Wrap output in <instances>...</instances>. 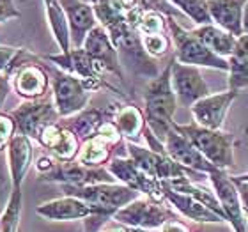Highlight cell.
<instances>
[{"mask_svg":"<svg viewBox=\"0 0 248 232\" xmlns=\"http://www.w3.org/2000/svg\"><path fill=\"white\" fill-rule=\"evenodd\" d=\"M170 64L163 69L161 75L153 80L145 89V123L149 124V129L163 142L165 135L170 131L172 117L176 112L177 98L172 89L170 80Z\"/></svg>","mask_w":248,"mask_h":232,"instance_id":"1","label":"cell"},{"mask_svg":"<svg viewBox=\"0 0 248 232\" xmlns=\"http://www.w3.org/2000/svg\"><path fill=\"white\" fill-rule=\"evenodd\" d=\"M64 193L69 197H77L87 202L96 209L99 218L107 220L115 213L128 206L129 202L137 201L140 193L126 185H114V183H101V185L73 186L64 185Z\"/></svg>","mask_w":248,"mask_h":232,"instance_id":"2","label":"cell"},{"mask_svg":"<svg viewBox=\"0 0 248 232\" xmlns=\"http://www.w3.org/2000/svg\"><path fill=\"white\" fill-rule=\"evenodd\" d=\"M172 128L185 135L191 144L195 145L199 153L206 158L218 170H225L234 165L232 155V135L225 133L222 129H207L199 124H177L174 123Z\"/></svg>","mask_w":248,"mask_h":232,"instance_id":"3","label":"cell"},{"mask_svg":"<svg viewBox=\"0 0 248 232\" xmlns=\"http://www.w3.org/2000/svg\"><path fill=\"white\" fill-rule=\"evenodd\" d=\"M167 25L170 29L172 41L176 45V61L181 64L195 67H211V69H222L229 71V61L213 53L204 43L191 34V31L183 29L172 16L167 18Z\"/></svg>","mask_w":248,"mask_h":232,"instance_id":"4","label":"cell"},{"mask_svg":"<svg viewBox=\"0 0 248 232\" xmlns=\"http://www.w3.org/2000/svg\"><path fill=\"white\" fill-rule=\"evenodd\" d=\"M53 85V103L61 117H71L85 108L89 101V91L78 77L66 71L50 67Z\"/></svg>","mask_w":248,"mask_h":232,"instance_id":"5","label":"cell"},{"mask_svg":"<svg viewBox=\"0 0 248 232\" xmlns=\"http://www.w3.org/2000/svg\"><path fill=\"white\" fill-rule=\"evenodd\" d=\"M9 115L15 119L20 133L34 140H39L43 129L48 128L50 124H57V119L61 117L55 108V103L48 98L25 101Z\"/></svg>","mask_w":248,"mask_h":232,"instance_id":"6","label":"cell"},{"mask_svg":"<svg viewBox=\"0 0 248 232\" xmlns=\"http://www.w3.org/2000/svg\"><path fill=\"white\" fill-rule=\"evenodd\" d=\"M128 153L129 158L135 161V165L145 175H149L156 181H177L186 179L191 174L190 169H185L174 161L169 155L163 153H156L147 147H140V145L128 142Z\"/></svg>","mask_w":248,"mask_h":232,"instance_id":"7","label":"cell"},{"mask_svg":"<svg viewBox=\"0 0 248 232\" xmlns=\"http://www.w3.org/2000/svg\"><path fill=\"white\" fill-rule=\"evenodd\" d=\"M114 220L124 225H129L131 229H158L163 227L169 220H174L172 215L167 209L156 204L155 201L149 199H137L129 202L128 206L114 215Z\"/></svg>","mask_w":248,"mask_h":232,"instance_id":"8","label":"cell"},{"mask_svg":"<svg viewBox=\"0 0 248 232\" xmlns=\"http://www.w3.org/2000/svg\"><path fill=\"white\" fill-rule=\"evenodd\" d=\"M170 66L172 89L176 93L177 101L183 107H190L191 108V105H195L199 99L209 96V87L204 82L199 67L181 64L176 59L170 61Z\"/></svg>","mask_w":248,"mask_h":232,"instance_id":"9","label":"cell"},{"mask_svg":"<svg viewBox=\"0 0 248 232\" xmlns=\"http://www.w3.org/2000/svg\"><path fill=\"white\" fill-rule=\"evenodd\" d=\"M46 181L62 183V185L73 186H87V185H101V183H114L115 177L108 170L98 169V167L82 165L80 161H55L52 170L43 174Z\"/></svg>","mask_w":248,"mask_h":232,"instance_id":"10","label":"cell"},{"mask_svg":"<svg viewBox=\"0 0 248 232\" xmlns=\"http://www.w3.org/2000/svg\"><path fill=\"white\" fill-rule=\"evenodd\" d=\"M108 172L114 175L115 179L121 181L123 185L129 186L137 190L139 193H144L153 201H161L163 197V188H161V181H156L149 175H145L135 165L131 158H114L108 163Z\"/></svg>","mask_w":248,"mask_h":232,"instance_id":"11","label":"cell"},{"mask_svg":"<svg viewBox=\"0 0 248 232\" xmlns=\"http://www.w3.org/2000/svg\"><path fill=\"white\" fill-rule=\"evenodd\" d=\"M236 98H238V91H232V89H229L225 93L209 94L206 98L199 99L195 105H191V114L195 117L197 124L202 128L222 129L225 115Z\"/></svg>","mask_w":248,"mask_h":232,"instance_id":"12","label":"cell"},{"mask_svg":"<svg viewBox=\"0 0 248 232\" xmlns=\"http://www.w3.org/2000/svg\"><path fill=\"white\" fill-rule=\"evenodd\" d=\"M163 145H165L167 155L170 156L174 161H177L179 165L185 167V169H190L193 172H204V174H211V172L218 170L217 167H213L199 153V149L186 139L185 135H181L174 128H170V131L165 135Z\"/></svg>","mask_w":248,"mask_h":232,"instance_id":"13","label":"cell"},{"mask_svg":"<svg viewBox=\"0 0 248 232\" xmlns=\"http://www.w3.org/2000/svg\"><path fill=\"white\" fill-rule=\"evenodd\" d=\"M217 193L218 201L222 204L223 211L227 215V220L231 222L232 229L236 232H245L247 222H245V213L241 207V199H239V191L234 185L232 177H229L225 170H215L209 174Z\"/></svg>","mask_w":248,"mask_h":232,"instance_id":"14","label":"cell"},{"mask_svg":"<svg viewBox=\"0 0 248 232\" xmlns=\"http://www.w3.org/2000/svg\"><path fill=\"white\" fill-rule=\"evenodd\" d=\"M62 9L66 13L67 23H69V34H71V46L82 48L83 41L94 27L98 25V18L93 5L83 0H59Z\"/></svg>","mask_w":248,"mask_h":232,"instance_id":"15","label":"cell"},{"mask_svg":"<svg viewBox=\"0 0 248 232\" xmlns=\"http://www.w3.org/2000/svg\"><path fill=\"white\" fill-rule=\"evenodd\" d=\"M82 48L98 62L105 73H114L123 80V69H121L119 57H117V50L110 41L108 32L105 31L103 27H94L85 37Z\"/></svg>","mask_w":248,"mask_h":232,"instance_id":"16","label":"cell"},{"mask_svg":"<svg viewBox=\"0 0 248 232\" xmlns=\"http://www.w3.org/2000/svg\"><path fill=\"white\" fill-rule=\"evenodd\" d=\"M36 213L39 217L46 218V220H55V222H67V220H82V218L89 217H98L96 209L91 204L69 195L45 202L41 206H37Z\"/></svg>","mask_w":248,"mask_h":232,"instance_id":"17","label":"cell"},{"mask_svg":"<svg viewBox=\"0 0 248 232\" xmlns=\"http://www.w3.org/2000/svg\"><path fill=\"white\" fill-rule=\"evenodd\" d=\"M247 0H207L209 15L215 25L227 31L234 37H241L243 32V7Z\"/></svg>","mask_w":248,"mask_h":232,"instance_id":"18","label":"cell"},{"mask_svg":"<svg viewBox=\"0 0 248 232\" xmlns=\"http://www.w3.org/2000/svg\"><path fill=\"white\" fill-rule=\"evenodd\" d=\"M37 142L52 151V155L61 161H71L75 156H78L77 135L59 124H50L48 128L43 129Z\"/></svg>","mask_w":248,"mask_h":232,"instance_id":"19","label":"cell"},{"mask_svg":"<svg viewBox=\"0 0 248 232\" xmlns=\"http://www.w3.org/2000/svg\"><path fill=\"white\" fill-rule=\"evenodd\" d=\"M161 188H163V197H165V201L170 202L172 206L176 207L183 217L190 218V220H195V222H204V223L223 222L217 213H213L211 209L204 206L202 202H199L197 199H193V197H190V195H186V193L172 190L165 181H161Z\"/></svg>","mask_w":248,"mask_h":232,"instance_id":"20","label":"cell"},{"mask_svg":"<svg viewBox=\"0 0 248 232\" xmlns=\"http://www.w3.org/2000/svg\"><path fill=\"white\" fill-rule=\"evenodd\" d=\"M9 170L13 179V190H21V183L32 163L31 139L25 135L16 133L9 142Z\"/></svg>","mask_w":248,"mask_h":232,"instance_id":"21","label":"cell"},{"mask_svg":"<svg viewBox=\"0 0 248 232\" xmlns=\"http://www.w3.org/2000/svg\"><path fill=\"white\" fill-rule=\"evenodd\" d=\"M13 78H15L16 94H20L21 98H27L29 101L43 98L46 93L48 77L43 71V67H39L37 64H27L20 67Z\"/></svg>","mask_w":248,"mask_h":232,"instance_id":"22","label":"cell"},{"mask_svg":"<svg viewBox=\"0 0 248 232\" xmlns=\"http://www.w3.org/2000/svg\"><path fill=\"white\" fill-rule=\"evenodd\" d=\"M191 34L195 37H199L213 53H217V55H220L223 59H229L232 55L236 43H238V37H234L232 34H229L227 31L220 29L215 23L195 27L191 31Z\"/></svg>","mask_w":248,"mask_h":232,"instance_id":"23","label":"cell"},{"mask_svg":"<svg viewBox=\"0 0 248 232\" xmlns=\"http://www.w3.org/2000/svg\"><path fill=\"white\" fill-rule=\"evenodd\" d=\"M45 4V11H46V20L50 25L55 41H57L61 53H69L71 48V34H69V23H67L66 13L62 9V5L59 0H43Z\"/></svg>","mask_w":248,"mask_h":232,"instance_id":"24","label":"cell"},{"mask_svg":"<svg viewBox=\"0 0 248 232\" xmlns=\"http://www.w3.org/2000/svg\"><path fill=\"white\" fill-rule=\"evenodd\" d=\"M229 61V89L239 91L248 87V34L238 37L236 48Z\"/></svg>","mask_w":248,"mask_h":232,"instance_id":"25","label":"cell"},{"mask_svg":"<svg viewBox=\"0 0 248 232\" xmlns=\"http://www.w3.org/2000/svg\"><path fill=\"white\" fill-rule=\"evenodd\" d=\"M89 4L93 5L98 23L107 32L128 23V7L123 0H91Z\"/></svg>","mask_w":248,"mask_h":232,"instance_id":"26","label":"cell"},{"mask_svg":"<svg viewBox=\"0 0 248 232\" xmlns=\"http://www.w3.org/2000/svg\"><path fill=\"white\" fill-rule=\"evenodd\" d=\"M112 123L115 124V128L119 129L121 137H126L128 140H137L139 135L145 131V119L144 114L140 112V108L128 105V107H121L112 117Z\"/></svg>","mask_w":248,"mask_h":232,"instance_id":"27","label":"cell"},{"mask_svg":"<svg viewBox=\"0 0 248 232\" xmlns=\"http://www.w3.org/2000/svg\"><path fill=\"white\" fill-rule=\"evenodd\" d=\"M103 123H105V119H103V112H101V110H98V108L82 110L77 117L73 119L67 129H71L73 133L77 135V139L85 142V140L96 137L99 126Z\"/></svg>","mask_w":248,"mask_h":232,"instance_id":"28","label":"cell"},{"mask_svg":"<svg viewBox=\"0 0 248 232\" xmlns=\"http://www.w3.org/2000/svg\"><path fill=\"white\" fill-rule=\"evenodd\" d=\"M110 147L112 145L107 140H103L101 137L96 135V137L83 142L82 149L78 151L77 161H80L82 165H87V167L103 165L105 161H108L110 158Z\"/></svg>","mask_w":248,"mask_h":232,"instance_id":"29","label":"cell"},{"mask_svg":"<svg viewBox=\"0 0 248 232\" xmlns=\"http://www.w3.org/2000/svg\"><path fill=\"white\" fill-rule=\"evenodd\" d=\"M172 5L183 11L190 20H193L199 25H207L213 23L211 15H209V5L207 0H170Z\"/></svg>","mask_w":248,"mask_h":232,"instance_id":"30","label":"cell"},{"mask_svg":"<svg viewBox=\"0 0 248 232\" xmlns=\"http://www.w3.org/2000/svg\"><path fill=\"white\" fill-rule=\"evenodd\" d=\"M21 215V190H13L4 215L0 218V232H18Z\"/></svg>","mask_w":248,"mask_h":232,"instance_id":"31","label":"cell"},{"mask_svg":"<svg viewBox=\"0 0 248 232\" xmlns=\"http://www.w3.org/2000/svg\"><path fill=\"white\" fill-rule=\"evenodd\" d=\"M123 4L131 9V7H137L142 13H160L163 16H172L176 15L177 7L172 5L170 0H123Z\"/></svg>","mask_w":248,"mask_h":232,"instance_id":"32","label":"cell"},{"mask_svg":"<svg viewBox=\"0 0 248 232\" xmlns=\"http://www.w3.org/2000/svg\"><path fill=\"white\" fill-rule=\"evenodd\" d=\"M167 25V16L160 13H142L139 18L137 31L140 36H151V34H163Z\"/></svg>","mask_w":248,"mask_h":232,"instance_id":"33","label":"cell"},{"mask_svg":"<svg viewBox=\"0 0 248 232\" xmlns=\"http://www.w3.org/2000/svg\"><path fill=\"white\" fill-rule=\"evenodd\" d=\"M142 45L149 57H160L167 53L170 41L163 34H151V36H142Z\"/></svg>","mask_w":248,"mask_h":232,"instance_id":"34","label":"cell"},{"mask_svg":"<svg viewBox=\"0 0 248 232\" xmlns=\"http://www.w3.org/2000/svg\"><path fill=\"white\" fill-rule=\"evenodd\" d=\"M15 119L11 117V115L0 114V151L4 149L5 145H9L11 139L15 137Z\"/></svg>","mask_w":248,"mask_h":232,"instance_id":"35","label":"cell"},{"mask_svg":"<svg viewBox=\"0 0 248 232\" xmlns=\"http://www.w3.org/2000/svg\"><path fill=\"white\" fill-rule=\"evenodd\" d=\"M232 181L239 191V199H241V207H243L245 217H248V175L232 177Z\"/></svg>","mask_w":248,"mask_h":232,"instance_id":"36","label":"cell"},{"mask_svg":"<svg viewBox=\"0 0 248 232\" xmlns=\"http://www.w3.org/2000/svg\"><path fill=\"white\" fill-rule=\"evenodd\" d=\"M20 11L13 0H0V23H4L13 18H20Z\"/></svg>","mask_w":248,"mask_h":232,"instance_id":"37","label":"cell"},{"mask_svg":"<svg viewBox=\"0 0 248 232\" xmlns=\"http://www.w3.org/2000/svg\"><path fill=\"white\" fill-rule=\"evenodd\" d=\"M161 232H190L185 223L177 222V220H169V222L161 227Z\"/></svg>","mask_w":248,"mask_h":232,"instance_id":"38","label":"cell"},{"mask_svg":"<svg viewBox=\"0 0 248 232\" xmlns=\"http://www.w3.org/2000/svg\"><path fill=\"white\" fill-rule=\"evenodd\" d=\"M9 89H11L9 77H7V75H0V107L4 105L5 98H7V93H9Z\"/></svg>","mask_w":248,"mask_h":232,"instance_id":"39","label":"cell"},{"mask_svg":"<svg viewBox=\"0 0 248 232\" xmlns=\"http://www.w3.org/2000/svg\"><path fill=\"white\" fill-rule=\"evenodd\" d=\"M243 32L245 34H248V0L243 7Z\"/></svg>","mask_w":248,"mask_h":232,"instance_id":"40","label":"cell"},{"mask_svg":"<svg viewBox=\"0 0 248 232\" xmlns=\"http://www.w3.org/2000/svg\"><path fill=\"white\" fill-rule=\"evenodd\" d=\"M129 232H155V231H151V229H131Z\"/></svg>","mask_w":248,"mask_h":232,"instance_id":"41","label":"cell"},{"mask_svg":"<svg viewBox=\"0 0 248 232\" xmlns=\"http://www.w3.org/2000/svg\"><path fill=\"white\" fill-rule=\"evenodd\" d=\"M108 232H126L124 229H114V231H108Z\"/></svg>","mask_w":248,"mask_h":232,"instance_id":"42","label":"cell"},{"mask_svg":"<svg viewBox=\"0 0 248 232\" xmlns=\"http://www.w3.org/2000/svg\"><path fill=\"white\" fill-rule=\"evenodd\" d=\"M83 2H91V0H83Z\"/></svg>","mask_w":248,"mask_h":232,"instance_id":"43","label":"cell"},{"mask_svg":"<svg viewBox=\"0 0 248 232\" xmlns=\"http://www.w3.org/2000/svg\"><path fill=\"white\" fill-rule=\"evenodd\" d=\"M247 175H248V174H247Z\"/></svg>","mask_w":248,"mask_h":232,"instance_id":"44","label":"cell"}]
</instances>
